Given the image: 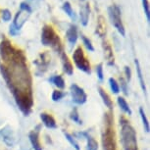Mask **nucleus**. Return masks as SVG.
<instances>
[{
  "label": "nucleus",
  "mask_w": 150,
  "mask_h": 150,
  "mask_svg": "<svg viewBox=\"0 0 150 150\" xmlns=\"http://www.w3.org/2000/svg\"><path fill=\"white\" fill-rule=\"evenodd\" d=\"M109 84H110V87H111L112 91L114 93H119L120 92V86H119V83H117V81L115 80V79L113 78H110L109 79Z\"/></svg>",
  "instance_id": "obj_24"
},
{
  "label": "nucleus",
  "mask_w": 150,
  "mask_h": 150,
  "mask_svg": "<svg viewBox=\"0 0 150 150\" xmlns=\"http://www.w3.org/2000/svg\"><path fill=\"white\" fill-rule=\"evenodd\" d=\"M2 19L5 22H8L11 20V12L8 9H5L2 11Z\"/></svg>",
  "instance_id": "obj_30"
},
{
  "label": "nucleus",
  "mask_w": 150,
  "mask_h": 150,
  "mask_svg": "<svg viewBox=\"0 0 150 150\" xmlns=\"http://www.w3.org/2000/svg\"><path fill=\"white\" fill-rule=\"evenodd\" d=\"M125 73H126L127 80H128V81H129L132 79V71H131V69H129V67H128V66L125 67Z\"/></svg>",
  "instance_id": "obj_33"
},
{
  "label": "nucleus",
  "mask_w": 150,
  "mask_h": 150,
  "mask_svg": "<svg viewBox=\"0 0 150 150\" xmlns=\"http://www.w3.org/2000/svg\"><path fill=\"white\" fill-rule=\"evenodd\" d=\"M73 60L75 62L76 66H77L81 71H83V72L86 73V74L91 73L90 64H89L88 60L86 59V55H84L83 48L81 46L78 47L77 49L75 50V52H74V54H73Z\"/></svg>",
  "instance_id": "obj_5"
},
{
  "label": "nucleus",
  "mask_w": 150,
  "mask_h": 150,
  "mask_svg": "<svg viewBox=\"0 0 150 150\" xmlns=\"http://www.w3.org/2000/svg\"><path fill=\"white\" fill-rule=\"evenodd\" d=\"M49 63H50V56L48 54V52H44V53H42V54H40V59L35 61V64L38 65V69L39 70L44 69V72L46 71Z\"/></svg>",
  "instance_id": "obj_12"
},
{
  "label": "nucleus",
  "mask_w": 150,
  "mask_h": 150,
  "mask_svg": "<svg viewBox=\"0 0 150 150\" xmlns=\"http://www.w3.org/2000/svg\"><path fill=\"white\" fill-rule=\"evenodd\" d=\"M117 101H118V104H119V106H120V108L123 110L125 113H127L128 115H132V110L129 108V104L127 103L126 99L124 97H118Z\"/></svg>",
  "instance_id": "obj_19"
},
{
  "label": "nucleus",
  "mask_w": 150,
  "mask_h": 150,
  "mask_svg": "<svg viewBox=\"0 0 150 150\" xmlns=\"http://www.w3.org/2000/svg\"><path fill=\"white\" fill-rule=\"evenodd\" d=\"M142 5H143V9H144V13L146 15V19L147 21H150V12H149V3L148 0H142Z\"/></svg>",
  "instance_id": "obj_28"
},
{
  "label": "nucleus",
  "mask_w": 150,
  "mask_h": 150,
  "mask_svg": "<svg viewBox=\"0 0 150 150\" xmlns=\"http://www.w3.org/2000/svg\"><path fill=\"white\" fill-rule=\"evenodd\" d=\"M39 129H40V126H38L36 129H33V132H30L29 135L30 143H32L35 150H42V146L40 144V141H39Z\"/></svg>",
  "instance_id": "obj_9"
},
{
  "label": "nucleus",
  "mask_w": 150,
  "mask_h": 150,
  "mask_svg": "<svg viewBox=\"0 0 150 150\" xmlns=\"http://www.w3.org/2000/svg\"><path fill=\"white\" fill-rule=\"evenodd\" d=\"M103 48H104V52H105V57L107 58L109 65L114 64V55H113L112 48L110 46V44L107 41L103 42Z\"/></svg>",
  "instance_id": "obj_16"
},
{
  "label": "nucleus",
  "mask_w": 150,
  "mask_h": 150,
  "mask_svg": "<svg viewBox=\"0 0 150 150\" xmlns=\"http://www.w3.org/2000/svg\"><path fill=\"white\" fill-rule=\"evenodd\" d=\"M96 73H97V76H98V79L100 81L103 80V66L102 64H99L97 68H96Z\"/></svg>",
  "instance_id": "obj_32"
},
{
  "label": "nucleus",
  "mask_w": 150,
  "mask_h": 150,
  "mask_svg": "<svg viewBox=\"0 0 150 150\" xmlns=\"http://www.w3.org/2000/svg\"><path fill=\"white\" fill-rule=\"evenodd\" d=\"M41 43L44 46H51L55 51L59 53L63 52V46H62L61 39L57 33H55L54 29L49 25H45L43 29H42Z\"/></svg>",
  "instance_id": "obj_4"
},
{
  "label": "nucleus",
  "mask_w": 150,
  "mask_h": 150,
  "mask_svg": "<svg viewBox=\"0 0 150 150\" xmlns=\"http://www.w3.org/2000/svg\"><path fill=\"white\" fill-rule=\"evenodd\" d=\"M120 83H121V86L122 89H123V92L125 93V95H128V86H127V81L124 80L123 78H120Z\"/></svg>",
  "instance_id": "obj_31"
},
{
  "label": "nucleus",
  "mask_w": 150,
  "mask_h": 150,
  "mask_svg": "<svg viewBox=\"0 0 150 150\" xmlns=\"http://www.w3.org/2000/svg\"><path fill=\"white\" fill-rule=\"evenodd\" d=\"M81 1H83V0H81Z\"/></svg>",
  "instance_id": "obj_36"
},
{
  "label": "nucleus",
  "mask_w": 150,
  "mask_h": 150,
  "mask_svg": "<svg viewBox=\"0 0 150 150\" xmlns=\"http://www.w3.org/2000/svg\"><path fill=\"white\" fill-rule=\"evenodd\" d=\"M70 90H71V95H72V99L76 104L81 105V104L86 102L87 96L86 94V92H84V90L81 88V87L74 83L71 86Z\"/></svg>",
  "instance_id": "obj_7"
},
{
  "label": "nucleus",
  "mask_w": 150,
  "mask_h": 150,
  "mask_svg": "<svg viewBox=\"0 0 150 150\" xmlns=\"http://www.w3.org/2000/svg\"><path fill=\"white\" fill-rule=\"evenodd\" d=\"M98 91H99V94H100V96H101V98H102L104 104H105L109 109H112L113 108V103H112V100H111V98H110L108 93H107L102 87H98Z\"/></svg>",
  "instance_id": "obj_17"
},
{
  "label": "nucleus",
  "mask_w": 150,
  "mask_h": 150,
  "mask_svg": "<svg viewBox=\"0 0 150 150\" xmlns=\"http://www.w3.org/2000/svg\"><path fill=\"white\" fill-rule=\"evenodd\" d=\"M134 64H135V68H137V76H138V79H139V83H140V86L142 88L143 92L146 93V87H145V83H144V80H143V76H142V72H141V69H140V65H139V62H138L137 59L134 60Z\"/></svg>",
  "instance_id": "obj_18"
},
{
  "label": "nucleus",
  "mask_w": 150,
  "mask_h": 150,
  "mask_svg": "<svg viewBox=\"0 0 150 150\" xmlns=\"http://www.w3.org/2000/svg\"><path fill=\"white\" fill-rule=\"evenodd\" d=\"M139 114H140L141 120H142V123H143L144 131H145L146 132H149V123H148V120H147V118L145 116V113H144L142 108L139 109Z\"/></svg>",
  "instance_id": "obj_23"
},
{
  "label": "nucleus",
  "mask_w": 150,
  "mask_h": 150,
  "mask_svg": "<svg viewBox=\"0 0 150 150\" xmlns=\"http://www.w3.org/2000/svg\"><path fill=\"white\" fill-rule=\"evenodd\" d=\"M87 139V150H97L98 149V143L94 138L91 137H88L87 134H84Z\"/></svg>",
  "instance_id": "obj_22"
},
{
  "label": "nucleus",
  "mask_w": 150,
  "mask_h": 150,
  "mask_svg": "<svg viewBox=\"0 0 150 150\" xmlns=\"http://www.w3.org/2000/svg\"><path fill=\"white\" fill-rule=\"evenodd\" d=\"M71 119H72L74 122L78 123L79 125H81V121L80 120V116H79V113H78L77 108H74L72 113H71Z\"/></svg>",
  "instance_id": "obj_26"
},
{
  "label": "nucleus",
  "mask_w": 150,
  "mask_h": 150,
  "mask_svg": "<svg viewBox=\"0 0 150 150\" xmlns=\"http://www.w3.org/2000/svg\"><path fill=\"white\" fill-rule=\"evenodd\" d=\"M108 13H109V17H110V20H111V23L113 24V26L117 29V30L122 35L125 36V35H126V30H125L124 25L121 20L120 8H119L117 5H113V6L108 8Z\"/></svg>",
  "instance_id": "obj_6"
},
{
  "label": "nucleus",
  "mask_w": 150,
  "mask_h": 150,
  "mask_svg": "<svg viewBox=\"0 0 150 150\" xmlns=\"http://www.w3.org/2000/svg\"><path fill=\"white\" fill-rule=\"evenodd\" d=\"M40 119L42 123L44 124L45 127H47L48 129H55L57 128V125H56L55 119L52 117L51 115L47 114V113H41L40 114Z\"/></svg>",
  "instance_id": "obj_10"
},
{
  "label": "nucleus",
  "mask_w": 150,
  "mask_h": 150,
  "mask_svg": "<svg viewBox=\"0 0 150 150\" xmlns=\"http://www.w3.org/2000/svg\"><path fill=\"white\" fill-rule=\"evenodd\" d=\"M81 39H83V42L84 46H86L87 49L89 50V51H94V48H93V46H92L91 41H90L89 39L86 38V36L81 35Z\"/></svg>",
  "instance_id": "obj_27"
},
{
  "label": "nucleus",
  "mask_w": 150,
  "mask_h": 150,
  "mask_svg": "<svg viewBox=\"0 0 150 150\" xmlns=\"http://www.w3.org/2000/svg\"><path fill=\"white\" fill-rule=\"evenodd\" d=\"M62 9L64 10V12L66 13L71 19L75 21L77 17H76V14H75V12H74L73 8H72V6H71V4H70V2H65V3L63 4V6H62Z\"/></svg>",
  "instance_id": "obj_20"
},
{
  "label": "nucleus",
  "mask_w": 150,
  "mask_h": 150,
  "mask_svg": "<svg viewBox=\"0 0 150 150\" xmlns=\"http://www.w3.org/2000/svg\"><path fill=\"white\" fill-rule=\"evenodd\" d=\"M9 33H10V35H17V33H18V30H17L15 28H14L13 26V24L10 26V30H9Z\"/></svg>",
  "instance_id": "obj_35"
},
{
  "label": "nucleus",
  "mask_w": 150,
  "mask_h": 150,
  "mask_svg": "<svg viewBox=\"0 0 150 150\" xmlns=\"http://www.w3.org/2000/svg\"><path fill=\"white\" fill-rule=\"evenodd\" d=\"M96 33L103 38L104 35H106V25H105V21H104V18L102 16H99L97 19V27H96Z\"/></svg>",
  "instance_id": "obj_15"
},
{
  "label": "nucleus",
  "mask_w": 150,
  "mask_h": 150,
  "mask_svg": "<svg viewBox=\"0 0 150 150\" xmlns=\"http://www.w3.org/2000/svg\"><path fill=\"white\" fill-rule=\"evenodd\" d=\"M20 7H21V10H25V11H29V12H32V9H30V5L25 3V2H22L21 5H20Z\"/></svg>",
  "instance_id": "obj_34"
},
{
  "label": "nucleus",
  "mask_w": 150,
  "mask_h": 150,
  "mask_svg": "<svg viewBox=\"0 0 150 150\" xmlns=\"http://www.w3.org/2000/svg\"><path fill=\"white\" fill-rule=\"evenodd\" d=\"M0 56L4 64H0V72L15 98L20 110L28 116L32 110V77L27 65V58L21 50L4 38L0 43Z\"/></svg>",
  "instance_id": "obj_1"
},
{
  "label": "nucleus",
  "mask_w": 150,
  "mask_h": 150,
  "mask_svg": "<svg viewBox=\"0 0 150 150\" xmlns=\"http://www.w3.org/2000/svg\"><path fill=\"white\" fill-rule=\"evenodd\" d=\"M61 58H62V64H63V69L64 72L69 76H72L74 73V68L73 65L69 60V57L66 55V53L62 52L61 53Z\"/></svg>",
  "instance_id": "obj_11"
},
{
  "label": "nucleus",
  "mask_w": 150,
  "mask_h": 150,
  "mask_svg": "<svg viewBox=\"0 0 150 150\" xmlns=\"http://www.w3.org/2000/svg\"><path fill=\"white\" fill-rule=\"evenodd\" d=\"M65 137H66V138H67V140L69 141V142L72 144V145L75 147L76 149L77 150H80V146H79V144H78V142L76 141L75 139L73 138V137L72 135H70L69 134H65Z\"/></svg>",
  "instance_id": "obj_29"
},
{
  "label": "nucleus",
  "mask_w": 150,
  "mask_h": 150,
  "mask_svg": "<svg viewBox=\"0 0 150 150\" xmlns=\"http://www.w3.org/2000/svg\"><path fill=\"white\" fill-rule=\"evenodd\" d=\"M65 96V93L63 91H60V90H54L52 93V99L53 101H59L61 100Z\"/></svg>",
  "instance_id": "obj_25"
},
{
  "label": "nucleus",
  "mask_w": 150,
  "mask_h": 150,
  "mask_svg": "<svg viewBox=\"0 0 150 150\" xmlns=\"http://www.w3.org/2000/svg\"><path fill=\"white\" fill-rule=\"evenodd\" d=\"M89 13H90V8L89 4L86 3L83 7L81 8V22L83 26H86L88 23V18H89Z\"/></svg>",
  "instance_id": "obj_14"
},
{
  "label": "nucleus",
  "mask_w": 150,
  "mask_h": 150,
  "mask_svg": "<svg viewBox=\"0 0 150 150\" xmlns=\"http://www.w3.org/2000/svg\"><path fill=\"white\" fill-rule=\"evenodd\" d=\"M105 128H104L102 132L103 150H117L113 118L110 113H107L105 115Z\"/></svg>",
  "instance_id": "obj_3"
},
{
  "label": "nucleus",
  "mask_w": 150,
  "mask_h": 150,
  "mask_svg": "<svg viewBox=\"0 0 150 150\" xmlns=\"http://www.w3.org/2000/svg\"><path fill=\"white\" fill-rule=\"evenodd\" d=\"M67 39L71 45H74L78 40V29L74 25H72L70 29L67 30Z\"/></svg>",
  "instance_id": "obj_13"
},
{
  "label": "nucleus",
  "mask_w": 150,
  "mask_h": 150,
  "mask_svg": "<svg viewBox=\"0 0 150 150\" xmlns=\"http://www.w3.org/2000/svg\"><path fill=\"white\" fill-rule=\"evenodd\" d=\"M121 140L125 150H137V134L134 129L125 118H121Z\"/></svg>",
  "instance_id": "obj_2"
},
{
  "label": "nucleus",
  "mask_w": 150,
  "mask_h": 150,
  "mask_svg": "<svg viewBox=\"0 0 150 150\" xmlns=\"http://www.w3.org/2000/svg\"><path fill=\"white\" fill-rule=\"evenodd\" d=\"M30 13H32V12H29V11L20 10L19 12L16 14V17H15V19H14L13 26L17 30H18V32L21 30V28L24 26V24L26 23L28 18H29Z\"/></svg>",
  "instance_id": "obj_8"
},
{
  "label": "nucleus",
  "mask_w": 150,
  "mask_h": 150,
  "mask_svg": "<svg viewBox=\"0 0 150 150\" xmlns=\"http://www.w3.org/2000/svg\"><path fill=\"white\" fill-rule=\"evenodd\" d=\"M49 81H51V83H54V86H57L58 88H60V89L65 88V81L61 76H55V77L50 79Z\"/></svg>",
  "instance_id": "obj_21"
}]
</instances>
